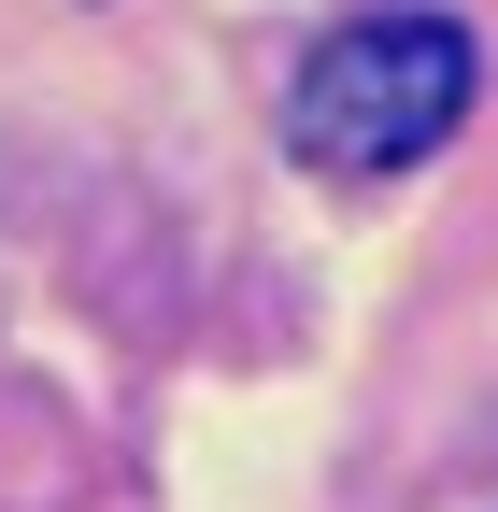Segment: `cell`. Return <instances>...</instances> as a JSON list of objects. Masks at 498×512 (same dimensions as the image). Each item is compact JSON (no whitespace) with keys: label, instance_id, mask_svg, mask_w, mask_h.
<instances>
[{"label":"cell","instance_id":"obj_1","mask_svg":"<svg viewBox=\"0 0 498 512\" xmlns=\"http://www.w3.org/2000/svg\"><path fill=\"white\" fill-rule=\"evenodd\" d=\"M470 86H484V43L456 15H370V29H342L299 72L285 143L314 171H413V157H442V128L470 114Z\"/></svg>","mask_w":498,"mask_h":512}]
</instances>
